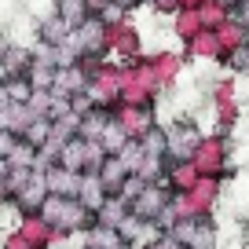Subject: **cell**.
I'll return each instance as SVG.
<instances>
[{"label":"cell","mask_w":249,"mask_h":249,"mask_svg":"<svg viewBox=\"0 0 249 249\" xmlns=\"http://www.w3.org/2000/svg\"><path fill=\"white\" fill-rule=\"evenodd\" d=\"M172 238L179 242L183 249H216L220 242V227H216V216H198V220H179L172 227Z\"/></svg>","instance_id":"6da1fadb"},{"label":"cell","mask_w":249,"mask_h":249,"mask_svg":"<svg viewBox=\"0 0 249 249\" xmlns=\"http://www.w3.org/2000/svg\"><path fill=\"white\" fill-rule=\"evenodd\" d=\"M169 205H172V191L165 183H150V187H143V195L136 198L128 209H132V216L143 220V224H158V220L169 213Z\"/></svg>","instance_id":"7a4b0ae2"},{"label":"cell","mask_w":249,"mask_h":249,"mask_svg":"<svg viewBox=\"0 0 249 249\" xmlns=\"http://www.w3.org/2000/svg\"><path fill=\"white\" fill-rule=\"evenodd\" d=\"M114 121L128 132V140H143L158 128V107H117Z\"/></svg>","instance_id":"3957f363"},{"label":"cell","mask_w":249,"mask_h":249,"mask_svg":"<svg viewBox=\"0 0 249 249\" xmlns=\"http://www.w3.org/2000/svg\"><path fill=\"white\" fill-rule=\"evenodd\" d=\"M107 33H110V55H114V62L124 66V62L147 55V52H143V37H140V30H136L132 22L117 26V30H107Z\"/></svg>","instance_id":"277c9868"},{"label":"cell","mask_w":249,"mask_h":249,"mask_svg":"<svg viewBox=\"0 0 249 249\" xmlns=\"http://www.w3.org/2000/svg\"><path fill=\"white\" fill-rule=\"evenodd\" d=\"M187 59L179 52H154L150 55V70H154V81L161 92H172L179 85V73H183Z\"/></svg>","instance_id":"5b68a950"},{"label":"cell","mask_w":249,"mask_h":249,"mask_svg":"<svg viewBox=\"0 0 249 249\" xmlns=\"http://www.w3.org/2000/svg\"><path fill=\"white\" fill-rule=\"evenodd\" d=\"M18 234H22L26 242H33L37 249H52V246H59V242H66L40 213H30V216L18 220Z\"/></svg>","instance_id":"8992f818"},{"label":"cell","mask_w":249,"mask_h":249,"mask_svg":"<svg viewBox=\"0 0 249 249\" xmlns=\"http://www.w3.org/2000/svg\"><path fill=\"white\" fill-rule=\"evenodd\" d=\"M11 202H15V209L22 213V216H30V213H40V205L48 202V183H44V172H33V179L22 187V191H18L15 198H11Z\"/></svg>","instance_id":"52a82bcc"},{"label":"cell","mask_w":249,"mask_h":249,"mask_svg":"<svg viewBox=\"0 0 249 249\" xmlns=\"http://www.w3.org/2000/svg\"><path fill=\"white\" fill-rule=\"evenodd\" d=\"M81 176H85V172H70V169H62V165H52V169L44 172L48 195H55V198H77Z\"/></svg>","instance_id":"ba28073f"},{"label":"cell","mask_w":249,"mask_h":249,"mask_svg":"<svg viewBox=\"0 0 249 249\" xmlns=\"http://www.w3.org/2000/svg\"><path fill=\"white\" fill-rule=\"evenodd\" d=\"M216 40H220V48H224V55H234V52H242V48H249V30L242 26L238 15H231V18L216 30ZM224 62H227V59H224Z\"/></svg>","instance_id":"9c48e42d"},{"label":"cell","mask_w":249,"mask_h":249,"mask_svg":"<svg viewBox=\"0 0 249 249\" xmlns=\"http://www.w3.org/2000/svg\"><path fill=\"white\" fill-rule=\"evenodd\" d=\"M198 169L191 161H169V176H165V187H169L172 195H187V191H195L198 183Z\"/></svg>","instance_id":"30bf717a"},{"label":"cell","mask_w":249,"mask_h":249,"mask_svg":"<svg viewBox=\"0 0 249 249\" xmlns=\"http://www.w3.org/2000/svg\"><path fill=\"white\" fill-rule=\"evenodd\" d=\"M107 187H103V179L99 176H92V172H85L81 176V191H77V202L85 205V209H92L95 216H99V209L107 205Z\"/></svg>","instance_id":"8fae6325"},{"label":"cell","mask_w":249,"mask_h":249,"mask_svg":"<svg viewBox=\"0 0 249 249\" xmlns=\"http://www.w3.org/2000/svg\"><path fill=\"white\" fill-rule=\"evenodd\" d=\"M55 18H59V22L66 26L70 33H77L92 15H88L85 0H55Z\"/></svg>","instance_id":"7c38bea8"},{"label":"cell","mask_w":249,"mask_h":249,"mask_svg":"<svg viewBox=\"0 0 249 249\" xmlns=\"http://www.w3.org/2000/svg\"><path fill=\"white\" fill-rule=\"evenodd\" d=\"M128 176H132V172L124 169L121 158H107V165L99 169V179H103V187H107V195H110V198L121 195V187L128 183Z\"/></svg>","instance_id":"4fadbf2b"},{"label":"cell","mask_w":249,"mask_h":249,"mask_svg":"<svg viewBox=\"0 0 249 249\" xmlns=\"http://www.w3.org/2000/svg\"><path fill=\"white\" fill-rule=\"evenodd\" d=\"M143 147V154L147 158H165L169 161V132H165V124H158L154 132H147L143 140H136Z\"/></svg>","instance_id":"5bb4252c"},{"label":"cell","mask_w":249,"mask_h":249,"mask_svg":"<svg viewBox=\"0 0 249 249\" xmlns=\"http://www.w3.org/2000/svg\"><path fill=\"white\" fill-rule=\"evenodd\" d=\"M128 216H132V209H128L124 198H107V205L99 209V224L103 227H121Z\"/></svg>","instance_id":"9a60e30c"},{"label":"cell","mask_w":249,"mask_h":249,"mask_svg":"<svg viewBox=\"0 0 249 249\" xmlns=\"http://www.w3.org/2000/svg\"><path fill=\"white\" fill-rule=\"evenodd\" d=\"M99 143H103V150H107L110 158H117V154H121V150L128 147V143H132V140H128V132H124V128H121V124H117V121H110L107 128H103Z\"/></svg>","instance_id":"2e32d148"},{"label":"cell","mask_w":249,"mask_h":249,"mask_svg":"<svg viewBox=\"0 0 249 249\" xmlns=\"http://www.w3.org/2000/svg\"><path fill=\"white\" fill-rule=\"evenodd\" d=\"M59 165H62V169H70V172H85V140H81V136L62 147Z\"/></svg>","instance_id":"e0dca14e"},{"label":"cell","mask_w":249,"mask_h":249,"mask_svg":"<svg viewBox=\"0 0 249 249\" xmlns=\"http://www.w3.org/2000/svg\"><path fill=\"white\" fill-rule=\"evenodd\" d=\"M198 18H202L205 30H220V26L231 18V11H227L224 4H216V0H205L202 8H198Z\"/></svg>","instance_id":"ac0fdd59"},{"label":"cell","mask_w":249,"mask_h":249,"mask_svg":"<svg viewBox=\"0 0 249 249\" xmlns=\"http://www.w3.org/2000/svg\"><path fill=\"white\" fill-rule=\"evenodd\" d=\"M136 176L143 179V183H165V176H169V161L165 158H143V165H140V172Z\"/></svg>","instance_id":"d6986e66"},{"label":"cell","mask_w":249,"mask_h":249,"mask_svg":"<svg viewBox=\"0 0 249 249\" xmlns=\"http://www.w3.org/2000/svg\"><path fill=\"white\" fill-rule=\"evenodd\" d=\"M37 158H40V150L37 147H30L26 140H18V147L11 150V169H37Z\"/></svg>","instance_id":"ffe728a7"},{"label":"cell","mask_w":249,"mask_h":249,"mask_svg":"<svg viewBox=\"0 0 249 249\" xmlns=\"http://www.w3.org/2000/svg\"><path fill=\"white\" fill-rule=\"evenodd\" d=\"M8 95L15 107H33V99H37V92H33L30 77H18V81H8Z\"/></svg>","instance_id":"44dd1931"},{"label":"cell","mask_w":249,"mask_h":249,"mask_svg":"<svg viewBox=\"0 0 249 249\" xmlns=\"http://www.w3.org/2000/svg\"><path fill=\"white\" fill-rule=\"evenodd\" d=\"M22 140L26 143H30V147H44V143L48 140H52V121H44V117H37V121H33L30 124V128H26V132H22Z\"/></svg>","instance_id":"7402d4cb"},{"label":"cell","mask_w":249,"mask_h":249,"mask_svg":"<svg viewBox=\"0 0 249 249\" xmlns=\"http://www.w3.org/2000/svg\"><path fill=\"white\" fill-rule=\"evenodd\" d=\"M0 249H37V246H33V242H26V238H22L18 231H11L8 238L0 242Z\"/></svg>","instance_id":"603a6c76"},{"label":"cell","mask_w":249,"mask_h":249,"mask_svg":"<svg viewBox=\"0 0 249 249\" xmlns=\"http://www.w3.org/2000/svg\"><path fill=\"white\" fill-rule=\"evenodd\" d=\"M18 140H22V136H15V132H0V158H11V150L18 147Z\"/></svg>","instance_id":"cb8c5ba5"},{"label":"cell","mask_w":249,"mask_h":249,"mask_svg":"<svg viewBox=\"0 0 249 249\" xmlns=\"http://www.w3.org/2000/svg\"><path fill=\"white\" fill-rule=\"evenodd\" d=\"M110 4H114V0H85V8H88V15H92V18H95V15H103Z\"/></svg>","instance_id":"d4e9b609"},{"label":"cell","mask_w":249,"mask_h":249,"mask_svg":"<svg viewBox=\"0 0 249 249\" xmlns=\"http://www.w3.org/2000/svg\"><path fill=\"white\" fill-rule=\"evenodd\" d=\"M11 37H4V33H0V66H4V59H8V52H11Z\"/></svg>","instance_id":"484cf974"},{"label":"cell","mask_w":249,"mask_h":249,"mask_svg":"<svg viewBox=\"0 0 249 249\" xmlns=\"http://www.w3.org/2000/svg\"><path fill=\"white\" fill-rule=\"evenodd\" d=\"M8 179H11V161L0 158V183H8Z\"/></svg>","instance_id":"4316f807"},{"label":"cell","mask_w":249,"mask_h":249,"mask_svg":"<svg viewBox=\"0 0 249 249\" xmlns=\"http://www.w3.org/2000/svg\"><path fill=\"white\" fill-rule=\"evenodd\" d=\"M11 107V95H8V85H0V110Z\"/></svg>","instance_id":"83f0119b"},{"label":"cell","mask_w":249,"mask_h":249,"mask_svg":"<svg viewBox=\"0 0 249 249\" xmlns=\"http://www.w3.org/2000/svg\"><path fill=\"white\" fill-rule=\"evenodd\" d=\"M216 4H224V8L231 11V15H234V11H238V8H242V0H216Z\"/></svg>","instance_id":"f1b7e54d"},{"label":"cell","mask_w":249,"mask_h":249,"mask_svg":"<svg viewBox=\"0 0 249 249\" xmlns=\"http://www.w3.org/2000/svg\"><path fill=\"white\" fill-rule=\"evenodd\" d=\"M246 77H249V70H246Z\"/></svg>","instance_id":"f546056e"},{"label":"cell","mask_w":249,"mask_h":249,"mask_svg":"<svg viewBox=\"0 0 249 249\" xmlns=\"http://www.w3.org/2000/svg\"><path fill=\"white\" fill-rule=\"evenodd\" d=\"M147 4H150V0H147Z\"/></svg>","instance_id":"4dcf8cb0"}]
</instances>
